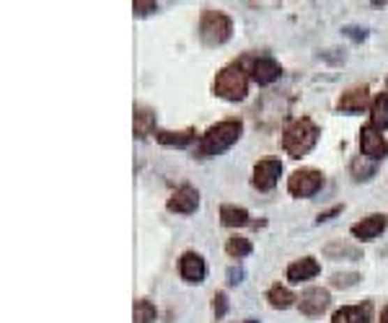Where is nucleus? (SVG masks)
Masks as SVG:
<instances>
[{"label": "nucleus", "mask_w": 388, "mask_h": 323, "mask_svg": "<svg viewBox=\"0 0 388 323\" xmlns=\"http://www.w3.org/2000/svg\"><path fill=\"white\" fill-rule=\"evenodd\" d=\"M241 135H244V122L241 119H223V122L212 124L210 130L200 137V142H197L194 158L221 156V153H225V150L233 148L241 140Z\"/></svg>", "instance_id": "nucleus-1"}, {"label": "nucleus", "mask_w": 388, "mask_h": 323, "mask_svg": "<svg viewBox=\"0 0 388 323\" xmlns=\"http://www.w3.org/2000/svg\"><path fill=\"white\" fill-rule=\"evenodd\" d=\"M316 142H318V127L308 117L292 119L283 132V148L290 158H303L306 153H311V150L316 148Z\"/></svg>", "instance_id": "nucleus-2"}, {"label": "nucleus", "mask_w": 388, "mask_h": 323, "mask_svg": "<svg viewBox=\"0 0 388 323\" xmlns=\"http://www.w3.org/2000/svg\"><path fill=\"white\" fill-rule=\"evenodd\" d=\"M212 91H215V96L225 98V101H241L248 93V73L239 62H230L215 75Z\"/></svg>", "instance_id": "nucleus-3"}, {"label": "nucleus", "mask_w": 388, "mask_h": 323, "mask_svg": "<svg viewBox=\"0 0 388 323\" xmlns=\"http://www.w3.org/2000/svg\"><path fill=\"white\" fill-rule=\"evenodd\" d=\"M233 36V21H230L228 13L223 10H212L207 8L200 18V39H202L207 47H221Z\"/></svg>", "instance_id": "nucleus-4"}, {"label": "nucleus", "mask_w": 388, "mask_h": 323, "mask_svg": "<svg viewBox=\"0 0 388 323\" xmlns=\"http://www.w3.org/2000/svg\"><path fill=\"white\" fill-rule=\"evenodd\" d=\"M321 186H324V174L318 168H300V171H292L288 179V192L298 200L313 197Z\"/></svg>", "instance_id": "nucleus-5"}, {"label": "nucleus", "mask_w": 388, "mask_h": 323, "mask_svg": "<svg viewBox=\"0 0 388 323\" xmlns=\"http://www.w3.org/2000/svg\"><path fill=\"white\" fill-rule=\"evenodd\" d=\"M280 174H283V163L277 158H264L254 166V176H251V183H254L259 192H272L277 181H280Z\"/></svg>", "instance_id": "nucleus-6"}, {"label": "nucleus", "mask_w": 388, "mask_h": 323, "mask_svg": "<svg viewBox=\"0 0 388 323\" xmlns=\"http://www.w3.org/2000/svg\"><path fill=\"white\" fill-rule=\"evenodd\" d=\"M298 306H300V313L308 315V318H316V315L327 313L329 306H331V295H329V290L324 287H308L303 295L298 297Z\"/></svg>", "instance_id": "nucleus-7"}, {"label": "nucleus", "mask_w": 388, "mask_h": 323, "mask_svg": "<svg viewBox=\"0 0 388 323\" xmlns=\"http://www.w3.org/2000/svg\"><path fill=\"white\" fill-rule=\"evenodd\" d=\"M197 207H200V192L189 183H181L166 202V210L177 212V215H192L197 212Z\"/></svg>", "instance_id": "nucleus-8"}, {"label": "nucleus", "mask_w": 388, "mask_h": 323, "mask_svg": "<svg viewBox=\"0 0 388 323\" xmlns=\"http://www.w3.org/2000/svg\"><path fill=\"white\" fill-rule=\"evenodd\" d=\"M360 148H362V156L371 158L373 163L375 160H383L388 156V142L383 137V132H378L375 127H362L360 130Z\"/></svg>", "instance_id": "nucleus-9"}, {"label": "nucleus", "mask_w": 388, "mask_h": 323, "mask_svg": "<svg viewBox=\"0 0 388 323\" xmlns=\"http://www.w3.org/2000/svg\"><path fill=\"white\" fill-rule=\"evenodd\" d=\"M179 274L181 280L189 282V285H200L207 277V264H204L202 253L197 251H184L181 259H179Z\"/></svg>", "instance_id": "nucleus-10"}, {"label": "nucleus", "mask_w": 388, "mask_h": 323, "mask_svg": "<svg viewBox=\"0 0 388 323\" xmlns=\"http://www.w3.org/2000/svg\"><path fill=\"white\" fill-rule=\"evenodd\" d=\"M388 227V215H383V212H373V215H368V218H362L360 223H355L352 227H350V233H352L357 241H375V238L383 233Z\"/></svg>", "instance_id": "nucleus-11"}, {"label": "nucleus", "mask_w": 388, "mask_h": 323, "mask_svg": "<svg viewBox=\"0 0 388 323\" xmlns=\"http://www.w3.org/2000/svg\"><path fill=\"white\" fill-rule=\"evenodd\" d=\"M339 112H347V114H357V112H365V109H371L373 101H371V93H368V88L365 86H357V88H350V91H344L342 98H339Z\"/></svg>", "instance_id": "nucleus-12"}, {"label": "nucleus", "mask_w": 388, "mask_h": 323, "mask_svg": "<svg viewBox=\"0 0 388 323\" xmlns=\"http://www.w3.org/2000/svg\"><path fill=\"white\" fill-rule=\"evenodd\" d=\"M318 271H321V264H318L313 256H303V259H295V262L288 266L285 277H288L292 285H300V282H308V280H313V277H318Z\"/></svg>", "instance_id": "nucleus-13"}, {"label": "nucleus", "mask_w": 388, "mask_h": 323, "mask_svg": "<svg viewBox=\"0 0 388 323\" xmlns=\"http://www.w3.org/2000/svg\"><path fill=\"white\" fill-rule=\"evenodd\" d=\"M283 75V68L277 65V60L272 57H256L251 62V78L259 83V86H272L274 80H280Z\"/></svg>", "instance_id": "nucleus-14"}, {"label": "nucleus", "mask_w": 388, "mask_h": 323, "mask_svg": "<svg viewBox=\"0 0 388 323\" xmlns=\"http://www.w3.org/2000/svg\"><path fill=\"white\" fill-rule=\"evenodd\" d=\"M371 321H373V303L344 306L331 315V323H371Z\"/></svg>", "instance_id": "nucleus-15"}, {"label": "nucleus", "mask_w": 388, "mask_h": 323, "mask_svg": "<svg viewBox=\"0 0 388 323\" xmlns=\"http://www.w3.org/2000/svg\"><path fill=\"white\" fill-rule=\"evenodd\" d=\"M150 135H158L156 132V112L148 109V106H137L135 109V137L145 140Z\"/></svg>", "instance_id": "nucleus-16"}, {"label": "nucleus", "mask_w": 388, "mask_h": 323, "mask_svg": "<svg viewBox=\"0 0 388 323\" xmlns=\"http://www.w3.org/2000/svg\"><path fill=\"white\" fill-rule=\"evenodd\" d=\"M158 142L166 145V148H189L194 140H197V132L194 130H184V132H168V130H158Z\"/></svg>", "instance_id": "nucleus-17"}, {"label": "nucleus", "mask_w": 388, "mask_h": 323, "mask_svg": "<svg viewBox=\"0 0 388 323\" xmlns=\"http://www.w3.org/2000/svg\"><path fill=\"white\" fill-rule=\"evenodd\" d=\"M248 220H251L248 210H244L239 204H223L221 207V223L225 227H244L248 225Z\"/></svg>", "instance_id": "nucleus-18"}, {"label": "nucleus", "mask_w": 388, "mask_h": 323, "mask_svg": "<svg viewBox=\"0 0 388 323\" xmlns=\"http://www.w3.org/2000/svg\"><path fill=\"white\" fill-rule=\"evenodd\" d=\"M295 300H298V297L292 295L288 287H283V285H272L269 292H267V303H269V308H274V310H288V308L295 306Z\"/></svg>", "instance_id": "nucleus-19"}, {"label": "nucleus", "mask_w": 388, "mask_h": 323, "mask_svg": "<svg viewBox=\"0 0 388 323\" xmlns=\"http://www.w3.org/2000/svg\"><path fill=\"white\" fill-rule=\"evenodd\" d=\"M371 127L378 132L388 130V93H378L371 106Z\"/></svg>", "instance_id": "nucleus-20"}, {"label": "nucleus", "mask_w": 388, "mask_h": 323, "mask_svg": "<svg viewBox=\"0 0 388 323\" xmlns=\"http://www.w3.org/2000/svg\"><path fill=\"white\" fill-rule=\"evenodd\" d=\"M329 259H360L362 251L357 246H350V243H342V241H334V243H329L324 248Z\"/></svg>", "instance_id": "nucleus-21"}, {"label": "nucleus", "mask_w": 388, "mask_h": 323, "mask_svg": "<svg viewBox=\"0 0 388 323\" xmlns=\"http://www.w3.org/2000/svg\"><path fill=\"white\" fill-rule=\"evenodd\" d=\"M251 251H254V246H251V241L244 236H230L228 243H225V253L233 256V259H244V256H248Z\"/></svg>", "instance_id": "nucleus-22"}, {"label": "nucleus", "mask_w": 388, "mask_h": 323, "mask_svg": "<svg viewBox=\"0 0 388 323\" xmlns=\"http://www.w3.org/2000/svg\"><path fill=\"white\" fill-rule=\"evenodd\" d=\"M135 323H153L156 321V315H158V310H156V306L150 303V300H135Z\"/></svg>", "instance_id": "nucleus-23"}, {"label": "nucleus", "mask_w": 388, "mask_h": 323, "mask_svg": "<svg viewBox=\"0 0 388 323\" xmlns=\"http://www.w3.org/2000/svg\"><path fill=\"white\" fill-rule=\"evenodd\" d=\"M357 282H360V274H357V271H344V274H334L329 285L336 290H347V287H355Z\"/></svg>", "instance_id": "nucleus-24"}, {"label": "nucleus", "mask_w": 388, "mask_h": 323, "mask_svg": "<svg viewBox=\"0 0 388 323\" xmlns=\"http://www.w3.org/2000/svg\"><path fill=\"white\" fill-rule=\"evenodd\" d=\"M352 174H355V181H368L371 176H375V163H362V160H355Z\"/></svg>", "instance_id": "nucleus-25"}, {"label": "nucleus", "mask_w": 388, "mask_h": 323, "mask_svg": "<svg viewBox=\"0 0 388 323\" xmlns=\"http://www.w3.org/2000/svg\"><path fill=\"white\" fill-rule=\"evenodd\" d=\"M212 310L218 315V321L228 313V295L225 292H215V297H212Z\"/></svg>", "instance_id": "nucleus-26"}, {"label": "nucleus", "mask_w": 388, "mask_h": 323, "mask_svg": "<svg viewBox=\"0 0 388 323\" xmlns=\"http://www.w3.org/2000/svg\"><path fill=\"white\" fill-rule=\"evenodd\" d=\"M133 10H135V16H148L153 10H158V3H156V0H135Z\"/></svg>", "instance_id": "nucleus-27"}, {"label": "nucleus", "mask_w": 388, "mask_h": 323, "mask_svg": "<svg viewBox=\"0 0 388 323\" xmlns=\"http://www.w3.org/2000/svg\"><path fill=\"white\" fill-rule=\"evenodd\" d=\"M342 34H344V36H350L352 42H362V39L368 36V31H365V29H360V27H344V29H342Z\"/></svg>", "instance_id": "nucleus-28"}, {"label": "nucleus", "mask_w": 388, "mask_h": 323, "mask_svg": "<svg viewBox=\"0 0 388 323\" xmlns=\"http://www.w3.org/2000/svg\"><path fill=\"white\" fill-rule=\"evenodd\" d=\"M342 210H344V204H334V207H331V210H324V212H318L316 223H329V220L334 218V215H342Z\"/></svg>", "instance_id": "nucleus-29"}, {"label": "nucleus", "mask_w": 388, "mask_h": 323, "mask_svg": "<svg viewBox=\"0 0 388 323\" xmlns=\"http://www.w3.org/2000/svg\"><path fill=\"white\" fill-rule=\"evenodd\" d=\"M241 280H244V269H241V266H230V269H228V282H230V285H239Z\"/></svg>", "instance_id": "nucleus-30"}, {"label": "nucleus", "mask_w": 388, "mask_h": 323, "mask_svg": "<svg viewBox=\"0 0 388 323\" xmlns=\"http://www.w3.org/2000/svg\"><path fill=\"white\" fill-rule=\"evenodd\" d=\"M378 323H388V306L383 308V313H380V321Z\"/></svg>", "instance_id": "nucleus-31"}, {"label": "nucleus", "mask_w": 388, "mask_h": 323, "mask_svg": "<svg viewBox=\"0 0 388 323\" xmlns=\"http://www.w3.org/2000/svg\"><path fill=\"white\" fill-rule=\"evenodd\" d=\"M246 323H256V321H254V318H248V321H246Z\"/></svg>", "instance_id": "nucleus-32"}, {"label": "nucleus", "mask_w": 388, "mask_h": 323, "mask_svg": "<svg viewBox=\"0 0 388 323\" xmlns=\"http://www.w3.org/2000/svg\"><path fill=\"white\" fill-rule=\"evenodd\" d=\"M386 93H388V83H386Z\"/></svg>", "instance_id": "nucleus-33"}]
</instances>
